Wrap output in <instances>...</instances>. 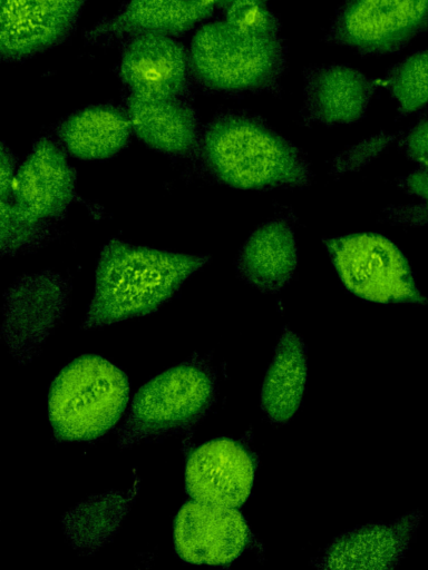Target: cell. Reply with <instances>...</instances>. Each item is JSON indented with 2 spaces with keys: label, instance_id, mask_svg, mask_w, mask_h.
Masks as SVG:
<instances>
[{
  "label": "cell",
  "instance_id": "1",
  "mask_svg": "<svg viewBox=\"0 0 428 570\" xmlns=\"http://www.w3.org/2000/svg\"><path fill=\"white\" fill-rule=\"evenodd\" d=\"M208 262L111 238L100 250L84 326L101 327L153 313Z\"/></svg>",
  "mask_w": 428,
  "mask_h": 570
},
{
  "label": "cell",
  "instance_id": "2",
  "mask_svg": "<svg viewBox=\"0 0 428 570\" xmlns=\"http://www.w3.org/2000/svg\"><path fill=\"white\" fill-rule=\"evenodd\" d=\"M197 149L205 171L230 187L304 188L312 181L302 150L250 114L216 116L202 131Z\"/></svg>",
  "mask_w": 428,
  "mask_h": 570
},
{
  "label": "cell",
  "instance_id": "3",
  "mask_svg": "<svg viewBox=\"0 0 428 570\" xmlns=\"http://www.w3.org/2000/svg\"><path fill=\"white\" fill-rule=\"evenodd\" d=\"M280 30H253L218 20L202 26L188 49L192 78L204 89L279 95L286 45Z\"/></svg>",
  "mask_w": 428,
  "mask_h": 570
},
{
  "label": "cell",
  "instance_id": "4",
  "mask_svg": "<svg viewBox=\"0 0 428 570\" xmlns=\"http://www.w3.org/2000/svg\"><path fill=\"white\" fill-rule=\"evenodd\" d=\"M124 372L101 356L82 355L69 363L54 381L49 421L57 439L88 441L110 430L128 402Z\"/></svg>",
  "mask_w": 428,
  "mask_h": 570
},
{
  "label": "cell",
  "instance_id": "5",
  "mask_svg": "<svg viewBox=\"0 0 428 570\" xmlns=\"http://www.w3.org/2000/svg\"><path fill=\"white\" fill-rule=\"evenodd\" d=\"M323 243L342 284L356 296L383 304H428L407 258L387 237L361 233Z\"/></svg>",
  "mask_w": 428,
  "mask_h": 570
},
{
  "label": "cell",
  "instance_id": "6",
  "mask_svg": "<svg viewBox=\"0 0 428 570\" xmlns=\"http://www.w3.org/2000/svg\"><path fill=\"white\" fill-rule=\"evenodd\" d=\"M213 396V379L203 367L169 368L136 393L119 443L127 446L185 426L208 409Z\"/></svg>",
  "mask_w": 428,
  "mask_h": 570
},
{
  "label": "cell",
  "instance_id": "7",
  "mask_svg": "<svg viewBox=\"0 0 428 570\" xmlns=\"http://www.w3.org/2000/svg\"><path fill=\"white\" fill-rule=\"evenodd\" d=\"M428 27V0H344L325 40L363 55L393 52Z\"/></svg>",
  "mask_w": 428,
  "mask_h": 570
},
{
  "label": "cell",
  "instance_id": "8",
  "mask_svg": "<svg viewBox=\"0 0 428 570\" xmlns=\"http://www.w3.org/2000/svg\"><path fill=\"white\" fill-rule=\"evenodd\" d=\"M71 285L43 269L17 277L3 295L2 336L18 357H29L50 335L67 308Z\"/></svg>",
  "mask_w": 428,
  "mask_h": 570
},
{
  "label": "cell",
  "instance_id": "9",
  "mask_svg": "<svg viewBox=\"0 0 428 570\" xmlns=\"http://www.w3.org/2000/svg\"><path fill=\"white\" fill-rule=\"evenodd\" d=\"M88 0H0V58L22 61L65 42Z\"/></svg>",
  "mask_w": 428,
  "mask_h": 570
},
{
  "label": "cell",
  "instance_id": "10",
  "mask_svg": "<svg viewBox=\"0 0 428 570\" xmlns=\"http://www.w3.org/2000/svg\"><path fill=\"white\" fill-rule=\"evenodd\" d=\"M76 196V170L57 140L39 138L18 167L11 195L6 197L35 220L62 218Z\"/></svg>",
  "mask_w": 428,
  "mask_h": 570
},
{
  "label": "cell",
  "instance_id": "11",
  "mask_svg": "<svg viewBox=\"0 0 428 570\" xmlns=\"http://www.w3.org/2000/svg\"><path fill=\"white\" fill-rule=\"evenodd\" d=\"M247 539L246 522L235 508L188 501L174 523L176 552L189 563H228L241 554Z\"/></svg>",
  "mask_w": 428,
  "mask_h": 570
},
{
  "label": "cell",
  "instance_id": "12",
  "mask_svg": "<svg viewBox=\"0 0 428 570\" xmlns=\"http://www.w3.org/2000/svg\"><path fill=\"white\" fill-rule=\"evenodd\" d=\"M119 73L129 95L183 98L192 77L188 50L169 36H134L121 53Z\"/></svg>",
  "mask_w": 428,
  "mask_h": 570
},
{
  "label": "cell",
  "instance_id": "13",
  "mask_svg": "<svg viewBox=\"0 0 428 570\" xmlns=\"http://www.w3.org/2000/svg\"><path fill=\"white\" fill-rule=\"evenodd\" d=\"M254 462L247 450L230 439L212 440L189 455L185 469L186 491L193 500L237 508L249 497Z\"/></svg>",
  "mask_w": 428,
  "mask_h": 570
},
{
  "label": "cell",
  "instance_id": "14",
  "mask_svg": "<svg viewBox=\"0 0 428 570\" xmlns=\"http://www.w3.org/2000/svg\"><path fill=\"white\" fill-rule=\"evenodd\" d=\"M305 124H350L363 117L377 85L361 71L343 65L304 69Z\"/></svg>",
  "mask_w": 428,
  "mask_h": 570
},
{
  "label": "cell",
  "instance_id": "15",
  "mask_svg": "<svg viewBox=\"0 0 428 570\" xmlns=\"http://www.w3.org/2000/svg\"><path fill=\"white\" fill-rule=\"evenodd\" d=\"M421 513L410 512L391 523L369 524L337 539L319 559L325 569H393L409 548Z\"/></svg>",
  "mask_w": 428,
  "mask_h": 570
},
{
  "label": "cell",
  "instance_id": "16",
  "mask_svg": "<svg viewBox=\"0 0 428 570\" xmlns=\"http://www.w3.org/2000/svg\"><path fill=\"white\" fill-rule=\"evenodd\" d=\"M133 134L147 147L172 156L197 149L198 118L182 98H144L129 95L127 108Z\"/></svg>",
  "mask_w": 428,
  "mask_h": 570
},
{
  "label": "cell",
  "instance_id": "17",
  "mask_svg": "<svg viewBox=\"0 0 428 570\" xmlns=\"http://www.w3.org/2000/svg\"><path fill=\"white\" fill-rule=\"evenodd\" d=\"M296 263L292 225L286 216H278L252 232L239 253L236 269L251 286L275 293L292 278Z\"/></svg>",
  "mask_w": 428,
  "mask_h": 570
},
{
  "label": "cell",
  "instance_id": "18",
  "mask_svg": "<svg viewBox=\"0 0 428 570\" xmlns=\"http://www.w3.org/2000/svg\"><path fill=\"white\" fill-rule=\"evenodd\" d=\"M214 7L212 0H127L115 16L99 22L86 37L178 36L210 17Z\"/></svg>",
  "mask_w": 428,
  "mask_h": 570
},
{
  "label": "cell",
  "instance_id": "19",
  "mask_svg": "<svg viewBox=\"0 0 428 570\" xmlns=\"http://www.w3.org/2000/svg\"><path fill=\"white\" fill-rule=\"evenodd\" d=\"M132 134L127 111L110 105L85 107L56 127L57 141L65 151L82 160L117 155L127 146Z\"/></svg>",
  "mask_w": 428,
  "mask_h": 570
},
{
  "label": "cell",
  "instance_id": "20",
  "mask_svg": "<svg viewBox=\"0 0 428 570\" xmlns=\"http://www.w3.org/2000/svg\"><path fill=\"white\" fill-rule=\"evenodd\" d=\"M302 340L284 328L262 386V407L273 422L288 421L298 410L307 382Z\"/></svg>",
  "mask_w": 428,
  "mask_h": 570
},
{
  "label": "cell",
  "instance_id": "21",
  "mask_svg": "<svg viewBox=\"0 0 428 570\" xmlns=\"http://www.w3.org/2000/svg\"><path fill=\"white\" fill-rule=\"evenodd\" d=\"M386 85L398 102V117L428 107V48L416 51L390 67Z\"/></svg>",
  "mask_w": 428,
  "mask_h": 570
},
{
  "label": "cell",
  "instance_id": "22",
  "mask_svg": "<svg viewBox=\"0 0 428 570\" xmlns=\"http://www.w3.org/2000/svg\"><path fill=\"white\" fill-rule=\"evenodd\" d=\"M0 253L14 256L46 244L54 234V222L23 215L10 199H0Z\"/></svg>",
  "mask_w": 428,
  "mask_h": 570
},
{
  "label": "cell",
  "instance_id": "23",
  "mask_svg": "<svg viewBox=\"0 0 428 570\" xmlns=\"http://www.w3.org/2000/svg\"><path fill=\"white\" fill-rule=\"evenodd\" d=\"M397 184L408 194L421 198L424 204L387 208L383 212L385 219L407 226L428 224V164H424L407 176L400 177Z\"/></svg>",
  "mask_w": 428,
  "mask_h": 570
},
{
  "label": "cell",
  "instance_id": "24",
  "mask_svg": "<svg viewBox=\"0 0 428 570\" xmlns=\"http://www.w3.org/2000/svg\"><path fill=\"white\" fill-rule=\"evenodd\" d=\"M225 20L253 30H280L276 17L262 1L236 0L225 7Z\"/></svg>",
  "mask_w": 428,
  "mask_h": 570
},
{
  "label": "cell",
  "instance_id": "25",
  "mask_svg": "<svg viewBox=\"0 0 428 570\" xmlns=\"http://www.w3.org/2000/svg\"><path fill=\"white\" fill-rule=\"evenodd\" d=\"M396 136L395 134L382 132L347 149L332 160L331 173L342 175L347 171L360 169L387 147Z\"/></svg>",
  "mask_w": 428,
  "mask_h": 570
},
{
  "label": "cell",
  "instance_id": "26",
  "mask_svg": "<svg viewBox=\"0 0 428 570\" xmlns=\"http://www.w3.org/2000/svg\"><path fill=\"white\" fill-rule=\"evenodd\" d=\"M398 146L409 159L422 165L428 164V117L400 134Z\"/></svg>",
  "mask_w": 428,
  "mask_h": 570
},
{
  "label": "cell",
  "instance_id": "27",
  "mask_svg": "<svg viewBox=\"0 0 428 570\" xmlns=\"http://www.w3.org/2000/svg\"><path fill=\"white\" fill-rule=\"evenodd\" d=\"M18 167L17 159L12 150L1 142L0 148V197L6 198L11 195L13 181Z\"/></svg>",
  "mask_w": 428,
  "mask_h": 570
},
{
  "label": "cell",
  "instance_id": "28",
  "mask_svg": "<svg viewBox=\"0 0 428 570\" xmlns=\"http://www.w3.org/2000/svg\"><path fill=\"white\" fill-rule=\"evenodd\" d=\"M214 2L215 6H221V7H225L226 4L233 2V1H236V0H212ZM259 1H262V0H259Z\"/></svg>",
  "mask_w": 428,
  "mask_h": 570
}]
</instances>
